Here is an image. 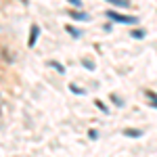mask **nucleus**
<instances>
[{
	"label": "nucleus",
	"instance_id": "obj_1",
	"mask_svg": "<svg viewBox=\"0 0 157 157\" xmlns=\"http://www.w3.org/2000/svg\"><path fill=\"white\" fill-rule=\"evenodd\" d=\"M107 17L111 19V21H115V23H128V25H134L138 23V17H130V15H120V13L115 11H109Z\"/></svg>",
	"mask_w": 157,
	"mask_h": 157
},
{
	"label": "nucleus",
	"instance_id": "obj_2",
	"mask_svg": "<svg viewBox=\"0 0 157 157\" xmlns=\"http://www.w3.org/2000/svg\"><path fill=\"white\" fill-rule=\"evenodd\" d=\"M38 36H40V27H38V25H32V32H29V38H27V46H29V48L36 46Z\"/></svg>",
	"mask_w": 157,
	"mask_h": 157
},
{
	"label": "nucleus",
	"instance_id": "obj_3",
	"mask_svg": "<svg viewBox=\"0 0 157 157\" xmlns=\"http://www.w3.org/2000/svg\"><path fill=\"white\" fill-rule=\"evenodd\" d=\"M67 13L71 15L73 19H78V21H88V19H90V17H88L86 13H82V11H67Z\"/></svg>",
	"mask_w": 157,
	"mask_h": 157
},
{
	"label": "nucleus",
	"instance_id": "obj_4",
	"mask_svg": "<svg viewBox=\"0 0 157 157\" xmlns=\"http://www.w3.org/2000/svg\"><path fill=\"white\" fill-rule=\"evenodd\" d=\"M107 2H111V4H113V6H121V9H126V6H128V4H130V2H128V0H107Z\"/></svg>",
	"mask_w": 157,
	"mask_h": 157
},
{
	"label": "nucleus",
	"instance_id": "obj_5",
	"mask_svg": "<svg viewBox=\"0 0 157 157\" xmlns=\"http://www.w3.org/2000/svg\"><path fill=\"white\" fill-rule=\"evenodd\" d=\"M147 98L151 101V105H153V107H157V94H155V92H151V90H147Z\"/></svg>",
	"mask_w": 157,
	"mask_h": 157
},
{
	"label": "nucleus",
	"instance_id": "obj_6",
	"mask_svg": "<svg viewBox=\"0 0 157 157\" xmlns=\"http://www.w3.org/2000/svg\"><path fill=\"white\" fill-rule=\"evenodd\" d=\"M130 36L140 40V38H145V29H134V32H130Z\"/></svg>",
	"mask_w": 157,
	"mask_h": 157
},
{
	"label": "nucleus",
	"instance_id": "obj_7",
	"mask_svg": "<svg viewBox=\"0 0 157 157\" xmlns=\"http://www.w3.org/2000/svg\"><path fill=\"white\" fill-rule=\"evenodd\" d=\"M65 29H67V32H69V34H71V36H82V32H78V29H75V27H71V25H67V27H65Z\"/></svg>",
	"mask_w": 157,
	"mask_h": 157
},
{
	"label": "nucleus",
	"instance_id": "obj_8",
	"mask_svg": "<svg viewBox=\"0 0 157 157\" xmlns=\"http://www.w3.org/2000/svg\"><path fill=\"white\" fill-rule=\"evenodd\" d=\"M48 65H50V67H55V69H57V71H61V73L65 71V69H63V67H61V65H59V63H57V61H50Z\"/></svg>",
	"mask_w": 157,
	"mask_h": 157
},
{
	"label": "nucleus",
	"instance_id": "obj_9",
	"mask_svg": "<svg viewBox=\"0 0 157 157\" xmlns=\"http://www.w3.org/2000/svg\"><path fill=\"white\" fill-rule=\"evenodd\" d=\"M140 130H126V136H140Z\"/></svg>",
	"mask_w": 157,
	"mask_h": 157
},
{
	"label": "nucleus",
	"instance_id": "obj_10",
	"mask_svg": "<svg viewBox=\"0 0 157 157\" xmlns=\"http://www.w3.org/2000/svg\"><path fill=\"white\" fill-rule=\"evenodd\" d=\"M69 88H71V92H75V94H84V90H82V88H78L75 84H71Z\"/></svg>",
	"mask_w": 157,
	"mask_h": 157
},
{
	"label": "nucleus",
	"instance_id": "obj_11",
	"mask_svg": "<svg viewBox=\"0 0 157 157\" xmlns=\"http://www.w3.org/2000/svg\"><path fill=\"white\" fill-rule=\"evenodd\" d=\"M67 2H69V4H73V6H78V9L82 6V0H67Z\"/></svg>",
	"mask_w": 157,
	"mask_h": 157
},
{
	"label": "nucleus",
	"instance_id": "obj_12",
	"mask_svg": "<svg viewBox=\"0 0 157 157\" xmlns=\"http://www.w3.org/2000/svg\"><path fill=\"white\" fill-rule=\"evenodd\" d=\"M82 63H84V67H86V69H94V65H92L90 61H82Z\"/></svg>",
	"mask_w": 157,
	"mask_h": 157
}]
</instances>
